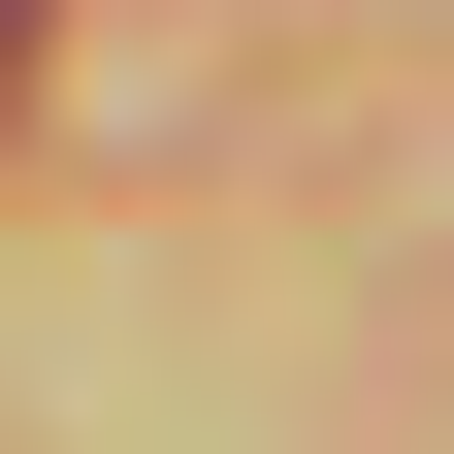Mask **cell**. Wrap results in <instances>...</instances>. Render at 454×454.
Wrapping results in <instances>:
<instances>
[{
	"label": "cell",
	"instance_id": "1",
	"mask_svg": "<svg viewBox=\"0 0 454 454\" xmlns=\"http://www.w3.org/2000/svg\"><path fill=\"white\" fill-rule=\"evenodd\" d=\"M0 66H33V0H0Z\"/></svg>",
	"mask_w": 454,
	"mask_h": 454
}]
</instances>
